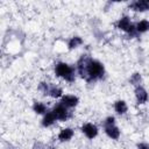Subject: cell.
<instances>
[{"label": "cell", "mask_w": 149, "mask_h": 149, "mask_svg": "<svg viewBox=\"0 0 149 149\" xmlns=\"http://www.w3.org/2000/svg\"><path fill=\"white\" fill-rule=\"evenodd\" d=\"M50 85H51V83H49V81H47V80H42V81H40L38 85H37V91H38L43 97H48Z\"/></svg>", "instance_id": "obj_18"}, {"label": "cell", "mask_w": 149, "mask_h": 149, "mask_svg": "<svg viewBox=\"0 0 149 149\" xmlns=\"http://www.w3.org/2000/svg\"><path fill=\"white\" fill-rule=\"evenodd\" d=\"M129 84L135 88L137 86H141L142 83H143V77H142V73L141 72H133L128 79Z\"/></svg>", "instance_id": "obj_17"}, {"label": "cell", "mask_w": 149, "mask_h": 149, "mask_svg": "<svg viewBox=\"0 0 149 149\" xmlns=\"http://www.w3.org/2000/svg\"><path fill=\"white\" fill-rule=\"evenodd\" d=\"M136 149H149V142L141 141L136 143Z\"/></svg>", "instance_id": "obj_22"}, {"label": "cell", "mask_w": 149, "mask_h": 149, "mask_svg": "<svg viewBox=\"0 0 149 149\" xmlns=\"http://www.w3.org/2000/svg\"><path fill=\"white\" fill-rule=\"evenodd\" d=\"M135 27H136V30H137L139 35L146 34V33L149 31V20L148 19L139 20L137 22H135Z\"/></svg>", "instance_id": "obj_16"}, {"label": "cell", "mask_w": 149, "mask_h": 149, "mask_svg": "<svg viewBox=\"0 0 149 149\" xmlns=\"http://www.w3.org/2000/svg\"><path fill=\"white\" fill-rule=\"evenodd\" d=\"M80 132L87 140H94L99 135V127L94 122L88 121V122H84L80 126Z\"/></svg>", "instance_id": "obj_4"}, {"label": "cell", "mask_w": 149, "mask_h": 149, "mask_svg": "<svg viewBox=\"0 0 149 149\" xmlns=\"http://www.w3.org/2000/svg\"><path fill=\"white\" fill-rule=\"evenodd\" d=\"M113 109L118 115H126L129 111V106L126 100L123 99H116L113 102Z\"/></svg>", "instance_id": "obj_10"}, {"label": "cell", "mask_w": 149, "mask_h": 149, "mask_svg": "<svg viewBox=\"0 0 149 149\" xmlns=\"http://www.w3.org/2000/svg\"><path fill=\"white\" fill-rule=\"evenodd\" d=\"M128 8L135 13L149 12V0H134L128 3Z\"/></svg>", "instance_id": "obj_7"}, {"label": "cell", "mask_w": 149, "mask_h": 149, "mask_svg": "<svg viewBox=\"0 0 149 149\" xmlns=\"http://www.w3.org/2000/svg\"><path fill=\"white\" fill-rule=\"evenodd\" d=\"M77 76L84 79L88 84L97 83L102 80L106 76V68L102 62L97 58H93L88 54H83L77 59L76 64Z\"/></svg>", "instance_id": "obj_1"}, {"label": "cell", "mask_w": 149, "mask_h": 149, "mask_svg": "<svg viewBox=\"0 0 149 149\" xmlns=\"http://www.w3.org/2000/svg\"><path fill=\"white\" fill-rule=\"evenodd\" d=\"M31 109L33 112L36 114V115H44L45 113H48L50 109H49V106L44 102V101H40V100H35L31 105Z\"/></svg>", "instance_id": "obj_12"}, {"label": "cell", "mask_w": 149, "mask_h": 149, "mask_svg": "<svg viewBox=\"0 0 149 149\" xmlns=\"http://www.w3.org/2000/svg\"><path fill=\"white\" fill-rule=\"evenodd\" d=\"M104 133L108 139H111L113 141H118L121 137V129L116 125L109 126V127H105L104 128Z\"/></svg>", "instance_id": "obj_11"}, {"label": "cell", "mask_w": 149, "mask_h": 149, "mask_svg": "<svg viewBox=\"0 0 149 149\" xmlns=\"http://www.w3.org/2000/svg\"><path fill=\"white\" fill-rule=\"evenodd\" d=\"M56 122H57V120H56L54 113L51 112V109H50L48 113H45V114L42 116V119H41V126H42L43 128H50V127H52Z\"/></svg>", "instance_id": "obj_15"}, {"label": "cell", "mask_w": 149, "mask_h": 149, "mask_svg": "<svg viewBox=\"0 0 149 149\" xmlns=\"http://www.w3.org/2000/svg\"><path fill=\"white\" fill-rule=\"evenodd\" d=\"M114 125H116V119H115L114 115H108V116H106V118L102 120V126H104V128H105V127H109V126H114Z\"/></svg>", "instance_id": "obj_20"}, {"label": "cell", "mask_w": 149, "mask_h": 149, "mask_svg": "<svg viewBox=\"0 0 149 149\" xmlns=\"http://www.w3.org/2000/svg\"><path fill=\"white\" fill-rule=\"evenodd\" d=\"M62 105H64L65 107H68L69 109H73L76 108L79 102H80V99L78 95L76 94H72V93H68V94H64L59 100H58Z\"/></svg>", "instance_id": "obj_6"}, {"label": "cell", "mask_w": 149, "mask_h": 149, "mask_svg": "<svg viewBox=\"0 0 149 149\" xmlns=\"http://www.w3.org/2000/svg\"><path fill=\"white\" fill-rule=\"evenodd\" d=\"M51 112L54 113L57 122H66L72 118V112L64 105H62L59 101L55 102L54 106L51 107Z\"/></svg>", "instance_id": "obj_3"}, {"label": "cell", "mask_w": 149, "mask_h": 149, "mask_svg": "<svg viewBox=\"0 0 149 149\" xmlns=\"http://www.w3.org/2000/svg\"><path fill=\"white\" fill-rule=\"evenodd\" d=\"M74 136V129L72 127H64L61 128L58 134H57V140L62 143L65 142H70Z\"/></svg>", "instance_id": "obj_8"}, {"label": "cell", "mask_w": 149, "mask_h": 149, "mask_svg": "<svg viewBox=\"0 0 149 149\" xmlns=\"http://www.w3.org/2000/svg\"><path fill=\"white\" fill-rule=\"evenodd\" d=\"M125 35H126L128 38H135V37H137V36H140L139 33H137V30H136V27H135V23H134V22H133V24L129 27V29L125 33Z\"/></svg>", "instance_id": "obj_19"}, {"label": "cell", "mask_w": 149, "mask_h": 149, "mask_svg": "<svg viewBox=\"0 0 149 149\" xmlns=\"http://www.w3.org/2000/svg\"><path fill=\"white\" fill-rule=\"evenodd\" d=\"M31 149H47V146L42 142V141H35L33 143Z\"/></svg>", "instance_id": "obj_21"}, {"label": "cell", "mask_w": 149, "mask_h": 149, "mask_svg": "<svg viewBox=\"0 0 149 149\" xmlns=\"http://www.w3.org/2000/svg\"><path fill=\"white\" fill-rule=\"evenodd\" d=\"M83 44H84V40H83V37L79 36V35H73V36H71V37L68 40V42H66L68 50H70V51L78 49V48L81 47Z\"/></svg>", "instance_id": "obj_13"}, {"label": "cell", "mask_w": 149, "mask_h": 149, "mask_svg": "<svg viewBox=\"0 0 149 149\" xmlns=\"http://www.w3.org/2000/svg\"><path fill=\"white\" fill-rule=\"evenodd\" d=\"M134 99H135L136 105H139V106L146 105L149 101V92L147 91V88L143 85L134 88Z\"/></svg>", "instance_id": "obj_5"}, {"label": "cell", "mask_w": 149, "mask_h": 149, "mask_svg": "<svg viewBox=\"0 0 149 149\" xmlns=\"http://www.w3.org/2000/svg\"><path fill=\"white\" fill-rule=\"evenodd\" d=\"M64 94H65V93H64L62 86L51 83L50 88H49V94H48L49 98H51V99H54V100H59Z\"/></svg>", "instance_id": "obj_14"}, {"label": "cell", "mask_w": 149, "mask_h": 149, "mask_svg": "<svg viewBox=\"0 0 149 149\" xmlns=\"http://www.w3.org/2000/svg\"><path fill=\"white\" fill-rule=\"evenodd\" d=\"M54 74L69 83V84H72L76 81L77 79V70H76V66L72 65V64H69L66 62H63V61H59L57 63H55L54 65Z\"/></svg>", "instance_id": "obj_2"}, {"label": "cell", "mask_w": 149, "mask_h": 149, "mask_svg": "<svg viewBox=\"0 0 149 149\" xmlns=\"http://www.w3.org/2000/svg\"><path fill=\"white\" fill-rule=\"evenodd\" d=\"M132 24H133V22H132V19H130L129 15H122V16H120V17L116 20V22L114 23L115 28H116L118 30L122 31V33H126V31L129 29V27H130Z\"/></svg>", "instance_id": "obj_9"}]
</instances>
